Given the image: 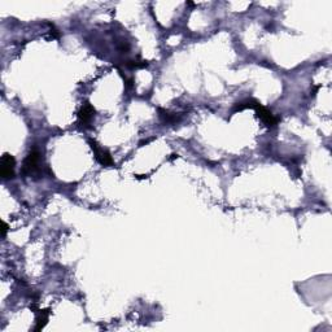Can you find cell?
Masks as SVG:
<instances>
[{
	"label": "cell",
	"instance_id": "4",
	"mask_svg": "<svg viewBox=\"0 0 332 332\" xmlns=\"http://www.w3.org/2000/svg\"><path fill=\"white\" fill-rule=\"evenodd\" d=\"M95 113H96V110H95V108L92 107L89 101L83 103L80 112H78V121H80L81 125L85 126V127H89L92 123V121H94Z\"/></svg>",
	"mask_w": 332,
	"mask_h": 332
},
{
	"label": "cell",
	"instance_id": "8",
	"mask_svg": "<svg viewBox=\"0 0 332 332\" xmlns=\"http://www.w3.org/2000/svg\"><path fill=\"white\" fill-rule=\"evenodd\" d=\"M2 225H3V229H2V236H6L7 234V230H8V225H7L6 222H2Z\"/></svg>",
	"mask_w": 332,
	"mask_h": 332
},
{
	"label": "cell",
	"instance_id": "2",
	"mask_svg": "<svg viewBox=\"0 0 332 332\" xmlns=\"http://www.w3.org/2000/svg\"><path fill=\"white\" fill-rule=\"evenodd\" d=\"M16 160L10 153H4L0 160V175L3 179H12L15 177Z\"/></svg>",
	"mask_w": 332,
	"mask_h": 332
},
{
	"label": "cell",
	"instance_id": "3",
	"mask_svg": "<svg viewBox=\"0 0 332 332\" xmlns=\"http://www.w3.org/2000/svg\"><path fill=\"white\" fill-rule=\"evenodd\" d=\"M90 146H91V150L94 151L95 153V159L98 160L99 164H101L103 166H113L114 165V161H113L112 156H110V153L108 152L107 150H104V148H101L100 146H99L98 143L95 141H90L89 142Z\"/></svg>",
	"mask_w": 332,
	"mask_h": 332
},
{
	"label": "cell",
	"instance_id": "1",
	"mask_svg": "<svg viewBox=\"0 0 332 332\" xmlns=\"http://www.w3.org/2000/svg\"><path fill=\"white\" fill-rule=\"evenodd\" d=\"M40 165V152L37 150H33L29 152L26 159L24 160V165L21 168V174L24 177H31L34 174H39L42 171Z\"/></svg>",
	"mask_w": 332,
	"mask_h": 332
},
{
	"label": "cell",
	"instance_id": "7",
	"mask_svg": "<svg viewBox=\"0 0 332 332\" xmlns=\"http://www.w3.org/2000/svg\"><path fill=\"white\" fill-rule=\"evenodd\" d=\"M159 116L160 118H161V121L164 122V123H170V125H173V123H177L179 119H178L177 114H171V113H169L168 110L165 109H159Z\"/></svg>",
	"mask_w": 332,
	"mask_h": 332
},
{
	"label": "cell",
	"instance_id": "6",
	"mask_svg": "<svg viewBox=\"0 0 332 332\" xmlns=\"http://www.w3.org/2000/svg\"><path fill=\"white\" fill-rule=\"evenodd\" d=\"M30 309L31 310H35L34 313H35V315H37V318H35V327H34V331H42V329L46 327L47 323H48L51 309H44V310H40V309H38L35 305H31Z\"/></svg>",
	"mask_w": 332,
	"mask_h": 332
},
{
	"label": "cell",
	"instance_id": "5",
	"mask_svg": "<svg viewBox=\"0 0 332 332\" xmlns=\"http://www.w3.org/2000/svg\"><path fill=\"white\" fill-rule=\"evenodd\" d=\"M254 109H256V113H257V116H258V118L261 119V121L263 122L266 126H269V127H274V126L278 125L279 118L274 117V114H273V113L270 112L268 108L262 107L261 104L258 103Z\"/></svg>",
	"mask_w": 332,
	"mask_h": 332
}]
</instances>
